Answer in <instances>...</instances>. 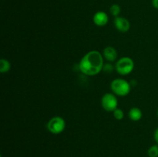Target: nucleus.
I'll list each match as a JSON object with an SVG mask.
<instances>
[{
	"mask_svg": "<svg viewBox=\"0 0 158 157\" xmlns=\"http://www.w3.org/2000/svg\"><path fill=\"white\" fill-rule=\"evenodd\" d=\"M93 21L96 26L102 27V26H104L107 24L108 21H109V17L105 12L98 11L94 15Z\"/></svg>",
	"mask_w": 158,
	"mask_h": 157,
	"instance_id": "0eeeda50",
	"label": "nucleus"
},
{
	"mask_svg": "<svg viewBox=\"0 0 158 157\" xmlns=\"http://www.w3.org/2000/svg\"><path fill=\"white\" fill-rule=\"evenodd\" d=\"M113 114H114V116L116 119L117 120H121L123 119V117H124V113H123V111L120 109H116L113 112Z\"/></svg>",
	"mask_w": 158,
	"mask_h": 157,
	"instance_id": "ddd939ff",
	"label": "nucleus"
},
{
	"mask_svg": "<svg viewBox=\"0 0 158 157\" xmlns=\"http://www.w3.org/2000/svg\"><path fill=\"white\" fill-rule=\"evenodd\" d=\"M157 117H158V109H157Z\"/></svg>",
	"mask_w": 158,
	"mask_h": 157,
	"instance_id": "f3484780",
	"label": "nucleus"
},
{
	"mask_svg": "<svg viewBox=\"0 0 158 157\" xmlns=\"http://www.w3.org/2000/svg\"><path fill=\"white\" fill-rule=\"evenodd\" d=\"M152 6L155 9H158V0H152Z\"/></svg>",
	"mask_w": 158,
	"mask_h": 157,
	"instance_id": "dca6fc26",
	"label": "nucleus"
},
{
	"mask_svg": "<svg viewBox=\"0 0 158 157\" xmlns=\"http://www.w3.org/2000/svg\"><path fill=\"white\" fill-rule=\"evenodd\" d=\"M48 131L52 134L58 135L63 132L66 128V122L60 116H54L49 120L46 125Z\"/></svg>",
	"mask_w": 158,
	"mask_h": 157,
	"instance_id": "20e7f679",
	"label": "nucleus"
},
{
	"mask_svg": "<svg viewBox=\"0 0 158 157\" xmlns=\"http://www.w3.org/2000/svg\"><path fill=\"white\" fill-rule=\"evenodd\" d=\"M110 12L111 15L114 17L119 16V15L120 14L121 12V9H120V6L117 4H113L112 6L110 8Z\"/></svg>",
	"mask_w": 158,
	"mask_h": 157,
	"instance_id": "9b49d317",
	"label": "nucleus"
},
{
	"mask_svg": "<svg viewBox=\"0 0 158 157\" xmlns=\"http://www.w3.org/2000/svg\"><path fill=\"white\" fill-rule=\"evenodd\" d=\"M114 26L116 29L121 32H127L131 29V23L129 20L124 17L117 16L114 18Z\"/></svg>",
	"mask_w": 158,
	"mask_h": 157,
	"instance_id": "423d86ee",
	"label": "nucleus"
},
{
	"mask_svg": "<svg viewBox=\"0 0 158 157\" xmlns=\"http://www.w3.org/2000/svg\"><path fill=\"white\" fill-rule=\"evenodd\" d=\"M103 56L106 61L113 62L117 58V51L113 46H106L103 51Z\"/></svg>",
	"mask_w": 158,
	"mask_h": 157,
	"instance_id": "6e6552de",
	"label": "nucleus"
},
{
	"mask_svg": "<svg viewBox=\"0 0 158 157\" xmlns=\"http://www.w3.org/2000/svg\"><path fill=\"white\" fill-rule=\"evenodd\" d=\"M110 89L113 93L118 96H126L131 89V83L123 78H115L110 83Z\"/></svg>",
	"mask_w": 158,
	"mask_h": 157,
	"instance_id": "f03ea898",
	"label": "nucleus"
},
{
	"mask_svg": "<svg viewBox=\"0 0 158 157\" xmlns=\"http://www.w3.org/2000/svg\"><path fill=\"white\" fill-rule=\"evenodd\" d=\"M134 69V62L130 57H122L117 60L115 65V70L121 75H129Z\"/></svg>",
	"mask_w": 158,
	"mask_h": 157,
	"instance_id": "7ed1b4c3",
	"label": "nucleus"
},
{
	"mask_svg": "<svg viewBox=\"0 0 158 157\" xmlns=\"http://www.w3.org/2000/svg\"><path fill=\"white\" fill-rule=\"evenodd\" d=\"M154 139L155 140V142L157 143V144L158 145V128L155 129L154 131Z\"/></svg>",
	"mask_w": 158,
	"mask_h": 157,
	"instance_id": "2eb2a0df",
	"label": "nucleus"
},
{
	"mask_svg": "<svg viewBox=\"0 0 158 157\" xmlns=\"http://www.w3.org/2000/svg\"><path fill=\"white\" fill-rule=\"evenodd\" d=\"M103 54L99 51L92 50L85 54L79 62L80 72L86 75L94 76L103 71Z\"/></svg>",
	"mask_w": 158,
	"mask_h": 157,
	"instance_id": "f257e3e1",
	"label": "nucleus"
},
{
	"mask_svg": "<svg viewBox=\"0 0 158 157\" xmlns=\"http://www.w3.org/2000/svg\"><path fill=\"white\" fill-rule=\"evenodd\" d=\"M11 69V64L9 60L6 58H1L0 59V72L1 73H6L9 72Z\"/></svg>",
	"mask_w": 158,
	"mask_h": 157,
	"instance_id": "9d476101",
	"label": "nucleus"
},
{
	"mask_svg": "<svg viewBox=\"0 0 158 157\" xmlns=\"http://www.w3.org/2000/svg\"><path fill=\"white\" fill-rule=\"evenodd\" d=\"M115 69V66H113L110 63H105L103 65V71H104L105 72H107V73H110L113 71Z\"/></svg>",
	"mask_w": 158,
	"mask_h": 157,
	"instance_id": "4468645a",
	"label": "nucleus"
},
{
	"mask_svg": "<svg viewBox=\"0 0 158 157\" xmlns=\"http://www.w3.org/2000/svg\"><path fill=\"white\" fill-rule=\"evenodd\" d=\"M101 106L106 112H114L118 106V100L116 95L110 92L104 94L101 99Z\"/></svg>",
	"mask_w": 158,
	"mask_h": 157,
	"instance_id": "39448f33",
	"label": "nucleus"
},
{
	"mask_svg": "<svg viewBox=\"0 0 158 157\" xmlns=\"http://www.w3.org/2000/svg\"><path fill=\"white\" fill-rule=\"evenodd\" d=\"M148 155L149 157H158V145H153L148 149Z\"/></svg>",
	"mask_w": 158,
	"mask_h": 157,
	"instance_id": "f8f14e48",
	"label": "nucleus"
},
{
	"mask_svg": "<svg viewBox=\"0 0 158 157\" xmlns=\"http://www.w3.org/2000/svg\"><path fill=\"white\" fill-rule=\"evenodd\" d=\"M128 116L132 121L137 122L142 118L143 113H142V111L139 108L133 107L130 109L129 112H128Z\"/></svg>",
	"mask_w": 158,
	"mask_h": 157,
	"instance_id": "1a4fd4ad",
	"label": "nucleus"
}]
</instances>
